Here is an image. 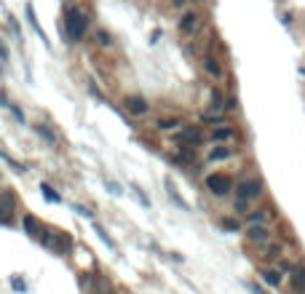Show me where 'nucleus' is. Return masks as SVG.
<instances>
[{"label": "nucleus", "instance_id": "1", "mask_svg": "<svg viewBox=\"0 0 305 294\" xmlns=\"http://www.w3.org/2000/svg\"><path fill=\"white\" fill-rule=\"evenodd\" d=\"M86 27H89V22H86V16L81 11H70L67 14V35H70V40H81V38L86 35Z\"/></svg>", "mask_w": 305, "mask_h": 294}, {"label": "nucleus", "instance_id": "2", "mask_svg": "<svg viewBox=\"0 0 305 294\" xmlns=\"http://www.w3.org/2000/svg\"><path fill=\"white\" fill-rule=\"evenodd\" d=\"M260 192H262V182L257 180V176H249V180H244L238 184V198L241 200H254V198H260Z\"/></svg>", "mask_w": 305, "mask_h": 294}, {"label": "nucleus", "instance_id": "3", "mask_svg": "<svg viewBox=\"0 0 305 294\" xmlns=\"http://www.w3.org/2000/svg\"><path fill=\"white\" fill-rule=\"evenodd\" d=\"M206 188L214 192V196H225L230 190V180L225 174H209L206 176Z\"/></svg>", "mask_w": 305, "mask_h": 294}, {"label": "nucleus", "instance_id": "4", "mask_svg": "<svg viewBox=\"0 0 305 294\" xmlns=\"http://www.w3.org/2000/svg\"><path fill=\"white\" fill-rule=\"evenodd\" d=\"M246 238H249L252 244H270V241H273V233H270L265 225H249Z\"/></svg>", "mask_w": 305, "mask_h": 294}, {"label": "nucleus", "instance_id": "5", "mask_svg": "<svg viewBox=\"0 0 305 294\" xmlns=\"http://www.w3.org/2000/svg\"><path fill=\"white\" fill-rule=\"evenodd\" d=\"M14 206H17V198H14L11 190L0 192V222H9L14 214Z\"/></svg>", "mask_w": 305, "mask_h": 294}, {"label": "nucleus", "instance_id": "6", "mask_svg": "<svg viewBox=\"0 0 305 294\" xmlns=\"http://www.w3.org/2000/svg\"><path fill=\"white\" fill-rule=\"evenodd\" d=\"M126 110L131 115H145L147 112V102H145V99H139V96H129L126 99Z\"/></svg>", "mask_w": 305, "mask_h": 294}, {"label": "nucleus", "instance_id": "7", "mask_svg": "<svg viewBox=\"0 0 305 294\" xmlns=\"http://www.w3.org/2000/svg\"><path fill=\"white\" fill-rule=\"evenodd\" d=\"M292 289L294 292H305V265H297L292 270Z\"/></svg>", "mask_w": 305, "mask_h": 294}, {"label": "nucleus", "instance_id": "8", "mask_svg": "<svg viewBox=\"0 0 305 294\" xmlns=\"http://www.w3.org/2000/svg\"><path fill=\"white\" fill-rule=\"evenodd\" d=\"M260 278H262V284H268V286H278V284H281V270L265 268L262 273H260Z\"/></svg>", "mask_w": 305, "mask_h": 294}, {"label": "nucleus", "instance_id": "9", "mask_svg": "<svg viewBox=\"0 0 305 294\" xmlns=\"http://www.w3.org/2000/svg\"><path fill=\"white\" fill-rule=\"evenodd\" d=\"M179 139H182V142H193V144H198V142H201V131L195 128V126H187V128H182Z\"/></svg>", "mask_w": 305, "mask_h": 294}, {"label": "nucleus", "instance_id": "10", "mask_svg": "<svg viewBox=\"0 0 305 294\" xmlns=\"http://www.w3.org/2000/svg\"><path fill=\"white\" fill-rule=\"evenodd\" d=\"M268 216H270V208H260V212L249 214L246 222H249V225H262V222H268Z\"/></svg>", "mask_w": 305, "mask_h": 294}, {"label": "nucleus", "instance_id": "11", "mask_svg": "<svg viewBox=\"0 0 305 294\" xmlns=\"http://www.w3.org/2000/svg\"><path fill=\"white\" fill-rule=\"evenodd\" d=\"M195 24H198V16H195V14H187V16L179 22V30H182V32H193Z\"/></svg>", "mask_w": 305, "mask_h": 294}, {"label": "nucleus", "instance_id": "12", "mask_svg": "<svg viewBox=\"0 0 305 294\" xmlns=\"http://www.w3.org/2000/svg\"><path fill=\"white\" fill-rule=\"evenodd\" d=\"M217 142H230V139H236V131L233 128H214V134H212Z\"/></svg>", "mask_w": 305, "mask_h": 294}, {"label": "nucleus", "instance_id": "13", "mask_svg": "<svg viewBox=\"0 0 305 294\" xmlns=\"http://www.w3.org/2000/svg\"><path fill=\"white\" fill-rule=\"evenodd\" d=\"M25 228H27V233H30V236H41V233H43L35 216H25Z\"/></svg>", "mask_w": 305, "mask_h": 294}, {"label": "nucleus", "instance_id": "14", "mask_svg": "<svg viewBox=\"0 0 305 294\" xmlns=\"http://www.w3.org/2000/svg\"><path fill=\"white\" fill-rule=\"evenodd\" d=\"M174 160H177V164H193V150H187V147H185V150H179L174 156Z\"/></svg>", "mask_w": 305, "mask_h": 294}, {"label": "nucleus", "instance_id": "15", "mask_svg": "<svg viewBox=\"0 0 305 294\" xmlns=\"http://www.w3.org/2000/svg\"><path fill=\"white\" fill-rule=\"evenodd\" d=\"M228 156H230V150H228V147H220V150H214L209 158H212V160H222V158H228Z\"/></svg>", "mask_w": 305, "mask_h": 294}, {"label": "nucleus", "instance_id": "16", "mask_svg": "<svg viewBox=\"0 0 305 294\" xmlns=\"http://www.w3.org/2000/svg\"><path fill=\"white\" fill-rule=\"evenodd\" d=\"M43 196H46V200H54V204H57V200H59V196H57V192H54L51 188H49V184H43Z\"/></svg>", "mask_w": 305, "mask_h": 294}, {"label": "nucleus", "instance_id": "17", "mask_svg": "<svg viewBox=\"0 0 305 294\" xmlns=\"http://www.w3.org/2000/svg\"><path fill=\"white\" fill-rule=\"evenodd\" d=\"M278 254H281V249H278V246H270V249H268V254H262V257H265V260H276Z\"/></svg>", "mask_w": 305, "mask_h": 294}, {"label": "nucleus", "instance_id": "18", "mask_svg": "<svg viewBox=\"0 0 305 294\" xmlns=\"http://www.w3.org/2000/svg\"><path fill=\"white\" fill-rule=\"evenodd\" d=\"M236 208H238V214H246V212H249V200H241V198H238V200H236Z\"/></svg>", "mask_w": 305, "mask_h": 294}, {"label": "nucleus", "instance_id": "19", "mask_svg": "<svg viewBox=\"0 0 305 294\" xmlns=\"http://www.w3.org/2000/svg\"><path fill=\"white\" fill-rule=\"evenodd\" d=\"M206 70H209L212 75H220V67L214 64V59H206Z\"/></svg>", "mask_w": 305, "mask_h": 294}, {"label": "nucleus", "instance_id": "20", "mask_svg": "<svg viewBox=\"0 0 305 294\" xmlns=\"http://www.w3.org/2000/svg\"><path fill=\"white\" fill-rule=\"evenodd\" d=\"M174 126H177V120H158V128H163V131H169Z\"/></svg>", "mask_w": 305, "mask_h": 294}, {"label": "nucleus", "instance_id": "21", "mask_svg": "<svg viewBox=\"0 0 305 294\" xmlns=\"http://www.w3.org/2000/svg\"><path fill=\"white\" fill-rule=\"evenodd\" d=\"M222 228H228V230H238L241 225H238L236 220H222Z\"/></svg>", "mask_w": 305, "mask_h": 294}, {"label": "nucleus", "instance_id": "22", "mask_svg": "<svg viewBox=\"0 0 305 294\" xmlns=\"http://www.w3.org/2000/svg\"><path fill=\"white\" fill-rule=\"evenodd\" d=\"M302 294H305V292H302Z\"/></svg>", "mask_w": 305, "mask_h": 294}]
</instances>
